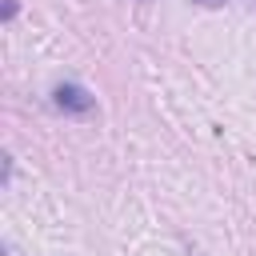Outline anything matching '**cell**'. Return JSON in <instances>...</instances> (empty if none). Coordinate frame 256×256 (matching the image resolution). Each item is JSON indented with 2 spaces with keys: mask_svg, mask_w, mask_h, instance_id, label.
I'll list each match as a JSON object with an SVG mask.
<instances>
[{
  "mask_svg": "<svg viewBox=\"0 0 256 256\" xmlns=\"http://www.w3.org/2000/svg\"><path fill=\"white\" fill-rule=\"evenodd\" d=\"M52 104L60 108V112H92V96H88V88H80V84H56L52 88Z\"/></svg>",
  "mask_w": 256,
  "mask_h": 256,
  "instance_id": "6da1fadb",
  "label": "cell"
},
{
  "mask_svg": "<svg viewBox=\"0 0 256 256\" xmlns=\"http://www.w3.org/2000/svg\"><path fill=\"white\" fill-rule=\"evenodd\" d=\"M196 4H204V8H216V4H224V0H196Z\"/></svg>",
  "mask_w": 256,
  "mask_h": 256,
  "instance_id": "7a4b0ae2",
  "label": "cell"
}]
</instances>
